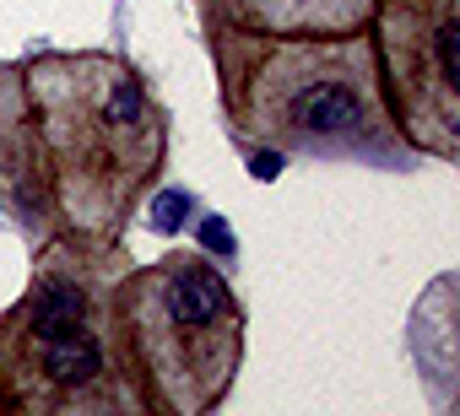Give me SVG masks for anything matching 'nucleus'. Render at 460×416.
Here are the masks:
<instances>
[{
  "mask_svg": "<svg viewBox=\"0 0 460 416\" xmlns=\"http://www.w3.org/2000/svg\"><path fill=\"white\" fill-rule=\"evenodd\" d=\"M125 271L119 238L44 244L28 292L0 314V405L28 416L152 411L119 319Z\"/></svg>",
  "mask_w": 460,
  "mask_h": 416,
  "instance_id": "nucleus-1",
  "label": "nucleus"
},
{
  "mask_svg": "<svg viewBox=\"0 0 460 416\" xmlns=\"http://www.w3.org/2000/svg\"><path fill=\"white\" fill-rule=\"evenodd\" d=\"M22 87L55 217L82 238H119L163 168L168 114L114 55H44Z\"/></svg>",
  "mask_w": 460,
  "mask_h": 416,
  "instance_id": "nucleus-2",
  "label": "nucleus"
},
{
  "mask_svg": "<svg viewBox=\"0 0 460 416\" xmlns=\"http://www.w3.org/2000/svg\"><path fill=\"white\" fill-rule=\"evenodd\" d=\"M234 125L277 152H406L368 28L217 33Z\"/></svg>",
  "mask_w": 460,
  "mask_h": 416,
  "instance_id": "nucleus-3",
  "label": "nucleus"
},
{
  "mask_svg": "<svg viewBox=\"0 0 460 416\" xmlns=\"http://www.w3.org/2000/svg\"><path fill=\"white\" fill-rule=\"evenodd\" d=\"M119 319L157 411L200 416L234 389L244 362V308L211 260L173 249L146 271H125Z\"/></svg>",
  "mask_w": 460,
  "mask_h": 416,
  "instance_id": "nucleus-4",
  "label": "nucleus"
},
{
  "mask_svg": "<svg viewBox=\"0 0 460 416\" xmlns=\"http://www.w3.org/2000/svg\"><path fill=\"white\" fill-rule=\"evenodd\" d=\"M374 55L406 146L460 157V0H374Z\"/></svg>",
  "mask_w": 460,
  "mask_h": 416,
  "instance_id": "nucleus-5",
  "label": "nucleus"
},
{
  "mask_svg": "<svg viewBox=\"0 0 460 416\" xmlns=\"http://www.w3.org/2000/svg\"><path fill=\"white\" fill-rule=\"evenodd\" d=\"M0 200H12L22 222H33V228H44V217H55L22 71H0Z\"/></svg>",
  "mask_w": 460,
  "mask_h": 416,
  "instance_id": "nucleus-6",
  "label": "nucleus"
},
{
  "mask_svg": "<svg viewBox=\"0 0 460 416\" xmlns=\"http://www.w3.org/2000/svg\"><path fill=\"white\" fill-rule=\"evenodd\" d=\"M250 33H358L374 17V0H227Z\"/></svg>",
  "mask_w": 460,
  "mask_h": 416,
  "instance_id": "nucleus-7",
  "label": "nucleus"
}]
</instances>
